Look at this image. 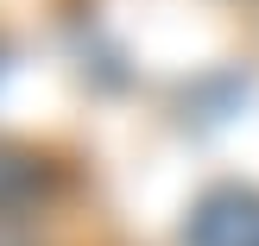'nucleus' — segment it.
<instances>
[{"label": "nucleus", "instance_id": "1", "mask_svg": "<svg viewBox=\"0 0 259 246\" xmlns=\"http://www.w3.org/2000/svg\"><path fill=\"white\" fill-rule=\"evenodd\" d=\"M184 246H259V189L222 183L190 209Z\"/></svg>", "mask_w": 259, "mask_h": 246}, {"label": "nucleus", "instance_id": "3", "mask_svg": "<svg viewBox=\"0 0 259 246\" xmlns=\"http://www.w3.org/2000/svg\"><path fill=\"white\" fill-rule=\"evenodd\" d=\"M0 70H7V44H0Z\"/></svg>", "mask_w": 259, "mask_h": 246}, {"label": "nucleus", "instance_id": "2", "mask_svg": "<svg viewBox=\"0 0 259 246\" xmlns=\"http://www.w3.org/2000/svg\"><path fill=\"white\" fill-rule=\"evenodd\" d=\"M57 189H63V164L57 158L0 139V221L7 215H25V209H45Z\"/></svg>", "mask_w": 259, "mask_h": 246}]
</instances>
